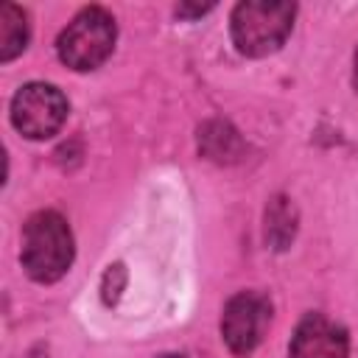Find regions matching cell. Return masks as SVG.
<instances>
[{"label": "cell", "instance_id": "1", "mask_svg": "<svg viewBox=\"0 0 358 358\" xmlns=\"http://www.w3.org/2000/svg\"><path fill=\"white\" fill-rule=\"evenodd\" d=\"M73 255H76L73 232L59 213L42 210L25 221L20 260H22V268L31 280L56 282L59 277L67 274Z\"/></svg>", "mask_w": 358, "mask_h": 358}, {"label": "cell", "instance_id": "2", "mask_svg": "<svg viewBox=\"0 0 358 358\" xmlns=\"http://www.w3.org/2000/svg\"><path fill=\"white\" fill-rule=\"evenodd\" d=\"M294 3L282 0H246L232 8L229 31L243 56H268L282 48L294 28Z\"/></svg>", "mask_w": 358, "mask_h": 358}, {"label": "cell", "instance_id": "3", "mask_svg": "<svg viewBox=\"0 0 358 358\" xmlns=\"http://www.w3.org/2000/svg\"><path fill=\"white\" fill-rule=\"evenodd\" d=\"M115 39H117L115 17L101 6H90L81 8L59 34L56 53L67 67L87 73L101 67L112 56Z\"/></svg>", "mask_w": 358, "mask_h": 358}, {"label": "cell", "instance_id": "4", "mask_svg": "<svg viewBox=\"0 0 358 358\" xmlns=\"http://www.w3.org/2000/svg\"><path fill=\"white\" fill-rule=\"evenodd\" d=\"M67 120V98L59 87L45 81L22 84L11 98V123L28 140L53 137Z\"/></svg>", "mask_w": 358, "mask_h": 358}, {"label": "cell", "instance_id": "5", "mask_svg": "<svg viewBox=\"0 0 358 358\" xmlns=\"http://www.w3.org/2000/svg\"><path fill=\"white\" fill-rule=\"evenodd\" d=\"M271 322V305L266 296L255 291H241L235 294L221 316V336L227 347L235 355H249L260 341L263 333Z\"/></svg>", "mask_w": 358, "mask_h": 358}, {"label": "cell", "instance_id": "6", "mask_svg": "<svg viewBox=\"0 0 358 358\" xmlns=\"http://www.w3.org/2000/svg\"><path fill=\"white\" fill-rule=\"evenodd\" d=\"M347 352L350 344L344 327L319 313L299 322L288 347V358H347Z\"/></svg>", "mask_w": 358, "mask_h": 358}, {"label": "cell", "instance_id": "7", "mask_svg": "<svg viewBox=\"0 0 358 358\" xmlns=\"http://www.w3.org/2000/svg\"><path fill=\"white\" fill-rule=\"evenodd\" d=\"M28 45V17L20 6H0V62H11Z\"/></svg>", "mask_w": 358, "mask_h": 358}, {"label": "cell", "instance_id": "8", "mask_svg": "<svg viewBox=\"0 0 358 358\" xmlns=\"http://www.w3.org/2000/svg\"><path fill=\"white\" fill-rule=\"evenodd\" d=\"M213 6H179L176 8V14H182V17H187V14H193V17H199V14H204V11H210Z\"/></svg>", "mask_w": 358, "mask_h": 358}, {"label": "cell", "instance_id": "9", "mask_svg": "<svg viewBox=\"0 0 358 358\" xmlns=\"http://www.w3.org/2000/svg\"><path fill=\"white\" fill-rule=\"evenodd\" d=\"M352 84L358 90V50H355V62H352Z\"/></svg>", "mask_w": 358, "mask_h": 358}, {"label": "cell", "instance_id": "10", "mask_svg": "<svg viewBox=\"0 0 358 358\" xmlns=\"http://www.w3.org/2000/svg\"><path fill=\"white\" fill-rule=\"evenodd\" d=\"M159 358H185V355H176V352H168V355H159Z\"/></svg>", "mask_w": 358, "mask_h": 358}]
</instances>
